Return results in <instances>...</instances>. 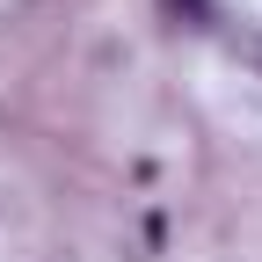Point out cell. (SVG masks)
Returning <instances> with one entry per match:
<instances>
[{
    "label": "cell",
    "instance_id": "cell-1",
    "mask_svg": "<svg viewBox=\"0 0 262 262\" xmlns=\"http://www.w3.org/2000/svg\"><path fill=\"white\" fill-rule=\"evenodd\" d=\"M168 15H182L189 29H211V0H168Z\"/></svg>",
    "mask_w": 262,
    "mask_h": 262
}]
</instances>
